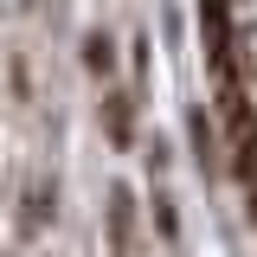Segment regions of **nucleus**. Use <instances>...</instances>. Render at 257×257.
I'll list each match as a JSON object with an SVG mask.
<instances>
[{
    "instance_id": "1",
    "label": "nucleus",
    "mask_w": 257,
    "mask_h": 257,
    "mask_svg": "<svg viewBox=\"0 0 257 257\" xmlns=\"http://www.w3.org/2000/svg\"><path fill=\"white\" fill-rule=\"evenodd\" d=\"M206 20H212L225 122H231L238 161L251 174V206H257V0H206Z\"/></svg>"
}]
</instances>
